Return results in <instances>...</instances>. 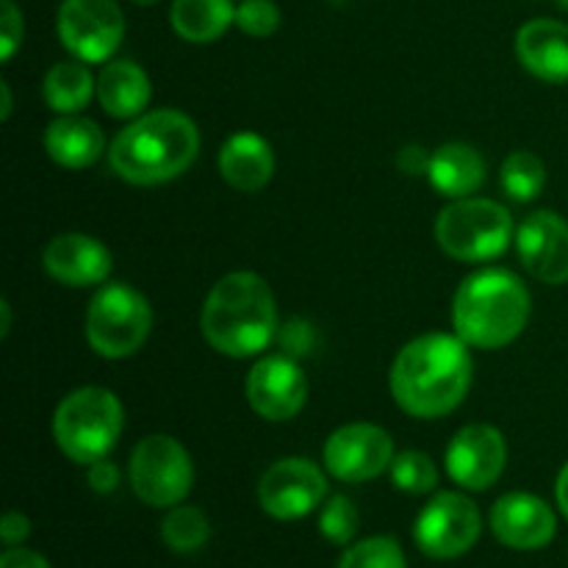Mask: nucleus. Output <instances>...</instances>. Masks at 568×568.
<instances>
[{
	"instance_id": "5701e85b",
	"label": "nucleus",
	"mask_w": 568,
	"mask_h": 568,
	"mask_svg": "<svg viewBox=\"0 0 568 568\" xmlns=\"http://www.w3.org/2000/svg\"><path fill=\"white\" fill-rule=\"evenodd\" d=\"M170 22L186 42H216L236 22L233 0H172Z\"/></svg>"
},
{
	"instance_id": "72a5a7b5",
	"label": "nucleus",
	"mask_w": 568,
	"mask_h": 568,
	"mask_svg": "<svg viewBox=\"0 0 568 568\" xmlns=\"http://www.w3.org/2000/svg\"><path fill=\"white\" fill-rule=\"evenodd\" d=\"M0 568H50V564L39 552H31V549L9 547L0 558Z\"/></svg>"
},
{
	"instance_id": "4be33fe9",
	"label": "nucleus",
	"mask_w": 568,
	"mask_h": 568,
	"mask_svg": "<svg viewBox=\"0 0 568 568\" xmlns=\"http://www.w3.org/2000/svg\"><path fill=\"white\" fill-rule=\"evenodd\" d=\"M98 100L103 111L116 120L142 114L150 103V78L133 61H111L98 78Z\"/></svg>"
},
{
	"instance_id": "2f4dec72",
	"label": "nucleus",
	"mask_w": 568,
	"mask_h": 568,
	"mask_svg": "<svg viewBox=\"0 0 568 568\" xmlns=\"http://www.w3.org/2000/svg\"><path fill=\"white\" fill-rule=\"evenodd\" d=\"M28 536H31V521H28V516L20 514V510H9L3 516V521H0V538H3L6 547H17Z\"/></svg>"
},
{
	"instance_id": "bb28decb",
	"label": "nucleus",
	"mask_w": 568,
	"mask_h": 568,
	"mask_svg": "<svg viewBox=\"0 0 568 568\" xmlns=\"http://www.w3.org/2000/svg\"><path fill=\"white\" fill-rule=\"evenodd\" d=\"M388 469H392L394 488L405 494H430L438 483V469L430 455L416 453V449L394 455Z\"/></svg>"
},
{
	"instance_id": "4468645a",
	"label": "nucleus",
	"mask_w": 568,
	"mask_h": 568,
	"mask_svg": "<svg viewBox=\"0 0 568 568\" xmlns=\"http://www.w3.org/2000/svg\"><path fill=\"white\" fill-rule=\"evenodd\" d=\"M247 399L258 416L270 422H286L303 410L308 399L305 372L283 355L258 361L247 375Z\"/></svg>"
},
{
	"instance_id": "0eeeda50",
	"label": "nucleus",
	"mask_w": 568,
	"mask_h": 568,
	"mask_svg": "<svg viewBox=\"0 0 568 568\" xmlns=\"http://www.w3.org/2000/svg\"><path fill=\"white\" fill-rule=\"evenodd\" d=\"M153 311L139 292L122 283L103 286L87 311V338L103 358H128L150 336Z\"/></svg>"
},
{
	"instance_id": "ea45409f",
	"label": "nucleus",
	"mask_w": 568,
	"mask_h": 568,
	"mask_svg": "<svg viewBox=\"0 0 568 568\" xmlns=\"http://www.w3.org/2000/svg\"><path fill=\"white\" fill-rule=\"evenodd\" d=\"M558 3H560V6H564V9H568V0H558Z\"/></svg>"
},
{
	"instance_id": "423d86ee",
	"label": "nucleus",
	"mask_w": 568,
	"mask_h": 568,
	"mask_svg": "<svg viewBox=\"0 0 568 568\" xmlns=\"http://www.w3.org/2000/svg\"><path fill=\"white\" fill-rule=\"evenodd\" d=\"M514 239V220L508 209L494 200L460 197L438 214L436 242L455 261H491L508 250Z\"/></svg>"
},
{
	"instance_id": "f03ea898",
	"label": "nucleus",
	"mask_w": 568,
	"mask_h": 568,
	"mask_svg": "<svg viewBox=\"0 0 568 568\" xmlns=\"http://www.w3.org/2000/svg\"><path fill=\"white\" fill-rule=\"evenodd\" d=\"M200 153V131L186 114L150 111L116 133L109 161L116 175L136 186H155L183 175Z\"/></svg>"
},
{
	"instance_id": "6e6552de",
	"label": "nucleus",
	"mask_w": 568,
	"mask_h": 568,
	"mask_svg": "<svg viewBox=\"0 0 568 568\" xmlns=\"http://www.w3.org/2000/svg\"><path fill=\"white\" fill-rule=\"evenodd\" d=\"M133 494L150 508H175L194 483V466L181 442L172 436H148L136 444L128 464Z\"/></svg>"
},
{
	"instance_id": "9d476101",
	"label": "nucleus",
	"mask_w": 568,
	"mask_h": 568,
	"mask_svg": "<svg viewBox=\"0 0 568 568\" xmlns=\"http://www.w3.org/2000/svg\"><path fill=\"white\" fill-rule=\"evenodd\" d=\"M55 26L61 44L89 64L109 59L125 37V17L114 0H64Z\"/></svg>"
},
{
	"instance_id": "a878e982",
	"label": "nucleus",
	"mask_w": 568,
	"mask_h": 568,
	"mask_svg": "<svg viewBox=\"0 0 568 568\" xmlns=\"http://www.w3.org/2000/svg\"><path fill=\"white\" fill-rule=\"evenodd\" d=\"M499 181L508 197L519 200V203H530L541 194L544 183H547V166L530 150H519V153H510L505 159L503 172H499Z\"/></svg>"
},
{
	"instance_id": "4c0bfd02",
	"label": "nucleus",
	"mask_w": 568,
	"mask_h": 568,
	"mask_svg": "<svg viewBox=\"0 0 568 568\" xmlns=\"http://www.w3.org/2000/svg\"><path fill=\"white\" fill-rule=\"evenodd\" d=\"M0 311H3V327H0V336H9V331H11V305L6 303H0Z\"/></svg>"
},
{
	"instance_id": "aec40b11",
	"label": "nucleus",
	"mask_w": 568,
	"mask_h": 568,
	"mask_svg": "<svg viewBox=\"0 0 568 568\" xmlns=\"http://www.w3.org/2000/svg\"><path fill=\"white\" fill-rule=\"evenodd\" d=\"M44 148L55 164L67 170H83L103 155L105 136L98 122L64 114L61 120L50 122L44 133Z\"/></svg>"
},
{
	"instance_id": "473e14b6",
	"label": "nucleus",
	"mask_w": 568,
	"mask_h": 568,
	"mask_svg": "<svg viewBox=\"0 0 568 568\" xmlns=\"http://www.w3.org/2000/svg\"><path fill=\"white\" fill-rule=\"evenodd\" d=\"M116 483H120V471H116V466L109 464L105 458L89 466V486L98 494H111L116 488Z\"/></svg>"
},
{
	"instance_id": "dca6fc26",
	"label": "nucleus",
	"mask_w": 568,
	"mask_h": 568,
	"mask_svg": "<svg viewBox=\"0 0 568 568\" xmlns=\"http://www.w3.org/2000/svg\"><path fill=\"white\" fill-rule=\"evenodd\" d=\"M491 530L505 547L532 552V549H544L552 544L555 532H558V519H555V510L541 497L516 491L505 494L494 505Z\"/></svg>"
},
{
	"instance_id": "58836bf2",
	"label": "nucleus",
	"mask_w": 568,
	"mask_h": 568,
	"mask_svg": "<svg viewBox=\"0 0 568 568\" xmlns=\"http://www.w3.org/2000/svg\"><path fill=\"white\" fill-rule=\"evenodd\" d=\"M131 3H136V6H153V3H159V0H131Z\"/></svg>"
},
{
	"instance_id": "a211bd4d",
	"label": "nucleus",
	"mask_w": 568,
	"mask_h": 568,
	"mask_svg": "<svg viewBox=\"0 0 568 568\" xmlns=\"http://www.w3.org/2000/svg\"><path fill=\"white\" fill-rule=\"evenodd\" d=\"M521 67L547 83L568 81V26L558 20H532L516 37Z\"/></svg>"
},
{
	"instance_id": "20e7f679",
	"label": "nucleus",
	"mask_w": 568,
	"mask_h": 568,
	"mask_svg": "<svg viewBox=\"0 0 568 568\" xmlns=\"http://www.w3.org/2000/svg\"><path fill=\"white\" fill-rule=\"evenodd\" d=\"M530 311V292L514 272L483 270L466 277L455 294V333L469 347L499 349L525 331Z\"/></svg>"
},
{
	"instance_id": "f3484780",
	"label": "nucleus",
	"mask_w": 568,
	"mask_h": 568,
	"mask_svg": "<svg viewBox=\"0 0 568 568\" xmlns=\"http://www.w3.org/2000/svg\"><path fill=\"white\" fill-rule=\"evenodd\" d=\"M42 264L50 277L64 286H94L109 277L111 253L98 239L83 233H61L44 247Z\"/></svg>"
},
{
	"instance_id": "f8f14e48",
	"label": "nucleus",
	"mask_w": 568,
	"mask_h": 568,
	"mask_svg": "<svg viewBox=\"0 0 568 568\" xmlns=\"http://www.w3.org/2000/svg\"><path fill=\"white\" fill-rule=\"evenodd\" d=\"M394 460V442L377 425H344L327 438L325 466L344 483H366L383 475Z\"/></svg>"
},
{
	"instance_id": "c85d7f7f",
	"label": "nucleus",
	"mask_w": 568,
	"mask_h": 568,
	"mask_svg": "<svg viewBox=\"0 0 568 568\" xmlns=\"http://www.w3.org/2000/svg\"><path fill=\"white\" fill-rule=\"evenodd\" d=\"M320 530L327 541L338 544V547L353 541L355 532H358V510H355V505L342 494L327 499L325 510L320 516Z\"/></svg>"
},
{
	"instance_id": "ddd939ff",
	"label": "nucleus",
	"mask_w": 568,
	"mask_h": 568,
	"mask_svg": "<svg viewBox=\"0 0 568 568\" xmlns=\"http://www.w3.org/2000/svg\"><path fill=\"white\" fill-rule=\"evenodd\" d=\"M508 444L491 425H469L455 433L447 447V471L458 486L486 491L503 477Z\"/></svg>"
},
{
	"instance_id": "c9c22d12",
	"label": "nucleus",
	"mask_w": 568,
	"mask_h": 568,
	"mask_svg": "<svg viewBox=\"0 0 568 568\" xmlns=\"http://www.w3.org/2000/svg\"><path fill=\"white\" fill-rule=\"evenodd\" d=\"M555 494H558V505H560V510H564V516L568 519V464L564 466V469H560Z\"/></svg>"
},
{
	"instance_id": "7c9ffc66",
	"label": "nucleus",
	"mask_w": 568,
	"mask_h": 568,
	"mask_svg": "<svg viewBox=\"0 0 568 568\" xmlns=\"http://www.w3.org/2000/svg\"><path fill=\"white\" fill-rule=\"evenodd\" d=\"M22 42V14L11 0L0 3V55L9 61Z\"/></svg>"
},
{
	"instance_id": "e433bc0d",
	"label": "nucleus",
	"mask_w": 568,
	"mask_h": 568,
	"mask_svg": "<svg viewBox=\"0 0 568 568\" xmlns=\"http://www.w3.org/2000/svg\"><path fill=\"white\" fill-rule=\"evenodd\" d=\"M0 92H3V111H0V116H3V120H9V114H11V92H9V83H0Z\"/></svg>"
},
{
	"instance_id": "1a4fd4ad",
	"label": "nucleus",
	"mask_w": 568,
	"mask_h": 568,
	"mask_svg": "<svg viewBox=\"0 0 568 568\" xmlns=\"http://www.w3.org/2000/svg\"><path fill=\"white\" fill-rule=\"evenodd\" d=\"M483 532V516L469 497L455 491L436 494L414 525L416 547L436 560L469 552Z\"/></svg>"
},
{
	"instance_id": "f257e3e1",
	"label": "nucleus",
	"mask_w": 568,
	"mask_h": 568,
	"mask_svg": "<svg viewBox=\"0 0 568 568\" xmlns=\"http://www.w3.org/2000/svg\"><path fill=\"white\" fill-rule=\"evenodd\" d=\"M471 383L466 342L447 333H427L399 349L392 366V394L405 414L438 419L464 403Z\"/></svg>"
},
{
	"instance_id": "b1692460",
	"label": "nucleus",
	"mask_w": 568,
	"mask_h": 568,
	"mask_svg": "<svg viewBox=\"0 0 568 568\" xmlns=\"http://www.w3.org/2000/svg\"><path fill=\"white\" fill-rule=\"evenodd\" d=\"M44 100L59 114H75L89 103L94 92V78L87 61H59L44 75Z\"/></svg>"
},
{
	"instance_id": "39448f33",
	"label": "nucleus",
	"mask_w": 568,
	"mask_h": 568,
	"mask_svg": "<svg viewBox=\"0 0 568 568\" xmlns=\"http://www.w3.org/2000/svg\"><path fill=\"white\" fill-rule=\"evenodd\" d=\"M122 433V405L98 386L67 394L53 416V436L61 453L81 466L103 460Z\"/></svg>"
},
{
	"instance_id": "2eb2a0df",
	"label": "nucleus",
	"mask_w": 568,
	"mask_h": 568,
	"mask_svg": "<svg viewBox=\"0 0 568 568\" xmlns=\"http://www.w3.org/2000/svg\"><path fill=\"white\" fill-rule=\"evenodd\" d=\"M516 250L532 277L549 286L568 283V222L555 211L527 216L516 233Z\"/></svg>"
},
{
	"instance_id": "7ed1b4c3",
	"label": "nucleus",
	"mask_w": 568,
	"mask_h": 568,
	"mask_svg": "<svg viewBox=\"0 0 568 568\" xmlns=\"http://www.w3.org/2000/svg\"><path fill=\"white\" fill-rule=\"evenodd\" d=\"M200 325L216 353L231 358L258 355L277 327L272 288L255 272H231L211 288Z\"/></svg>"
},
{
	"instance_id": "6ab92c4d",
	"label": "nucleus",
	"mask_w": 568,
	"mask_h": 568,
	"mask_svg": "<svg viewBox=\"0 0 568 568\" xmlns=\"http://www.w3.org/2000/svg\"><path fill=\"white\" fill-rule=\"evenodd\" d=\"M220 175L239 192H258L272 181L275 155L270 142L253 131L233 133L220 150Z\"/></svg>"
},
{
	"instance_id": "c756f323",
	"label": "nucleus",
	"mask_w": 568,
	"mask_h": 568,
	"mask_svg": "<svg viewBox=\"0 0 568 568\" xmlns=\"http://www.w3.org/2000/svg\"><path fill=\"white\" fill-rule=\"evenodd\" d=\"M236 26L247 37H272L281 28V9L275 0H242L236 6Z\"/></svg>"
},
{
	"instance_id": "393cba45",
	"label": "nucleus",
	"mask_w": 568,
	"mask_h": 568,
	"mask_svg": "<svg viewBox=\"0 0 568 568\" xmlns=\"http://www.w3.org/2000/svg\"><path fill=\"white\" fill-rule=\"evenodd\" d=\"M161 536L164 544L178 555L197 552L200 547H205V541L211 538V525L205 519V514L192 505H175V508L166 514L164 525H161Z\"/></svg>"
},
{
	"instance_id": "f704fd0d",
	"label": "nucleus",
	"mask_w": 568,
	"mask_h": 568,
	"mask_svg": "<svg viewBox=\"0 0 568 568\" xmlns=\"http://www.w3.org/2000/svg\"><path fill=\"white\" fill-rule=\"evenodd\" d=\"M399 166H403L408 175H419V172H427L430 159H427L419 148H405L403 153H399Z\"/></svg>"
},
{
	"instance_id": "412c9836",
	"label": "nucleus",
	"mask_w": 568,
	"mask_h": 568,
	"mask_svg": "<svg viewBox=\"0 0 568 568\" xmlns=\"http://www.w3.org/2000/svg\"><path fill=\"white\" fill-rule=\"evenodd\" d=\"M427 178H430L433 189L442 192L444 197H466L475 194L486 181V161L469 144H444L430 155V166H427Z\"/></svg>"
},
{
	"instance_id": "cd10ccee",
	"label": "nucleus",
	"mask_w": 568,
	"mask_h": 568,
	"mask_svg": "<svg viewBox=\"0 0 568 568\" xmlns=\"http://www.w3.org/2000/svg\"><path fill=\"white\" fill-rule=\"evenodd\" d=\"M338 568H408V564L403 547L392 536H375L349 547Z\"/></svg>"
},
{
	"instance_id": "9b49d317",
	"label": "nucleus",
	"mask_w": 568,
	"mask_h": 568,
	"mask_svg": "<svg viewBox=\"0 0 568 568\" xmlns=\"http://www.w3.org/2000/svg\"><path fill=\"white\" fill-rule=\"evenodd\" d=\"M327 497V480L320 466L305 458H283L264 471L258 503L272 519H303Z\"/></svg>"
}]
</instances>
